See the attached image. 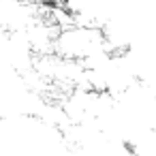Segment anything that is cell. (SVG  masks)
Listing matches in <instances>:
<instances>
[]
</instances>
